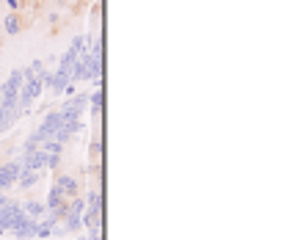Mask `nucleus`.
Masks as SVG:
<instances>
[{"instance_id": "9d476101", "label": "nucleus", "mask_w": 287, "mask_h": 240, "mask_svg": "<svg viewBox=\"0 0 287 240\" xmlns=\"http://www.w3.org/2000/svg\"><path fill=\"white\" fill-rule=\"evenodd\" d=\"M102 102H105V97H102V88H100V91L91 94V113H94V116L102 113Z\"/></svg>"}, {"instance_id": "f257e3e1", "label": "nucleus", "mask_w": 287, "mask_h": 240, "mask_svg": "<svg viewBox=\"0 0 287 240\" xmlns=\"http://www.w3.org/2000/svg\"><path fill=\"white\" fill-rule=\"evenodd\" d=\"M61 122H64V116H61V111H56V113H47V119L42 122V127L36 130V133H39V138H42V141L56 138V133L61 130Z\"/></svg>"}, {"instance_id": "6e6552de", "label": "nucleus", "mask_w": 287, "mask_h": 240, "mask_svg": "<svg viewBox=\"0 0 287 240\" xmlns=\"http://www.w3.org/2000/svg\"><path fill=\"white\" fill-rule=\"evenodd\" d=\"M22 212H25L28 218H33V221H39V218L47 212V207H44V204H39V202H25V204H22Z\"/></svg>"}, {"instance_id": "f8f14e48", "label": "nucleus", "mask_w": 287, "mask_h": 240, "mask_svg": "<svg viewBox=\"0 0 287 240\" xmlns=\"http://www.w3.org/2000/svg\"><path fill=\"white\" fill-rule=\"evenodd\" d=\"M88 240H102V229H91V235H88Z\"/></svg>"}, {"instance_id": "39448f33", "label": "nucleus", "mask_w": 287, "mask_h": 240, "mask_svg": "<svg viewBox=\"0 0 287 240\" xmlns=\"http://www.w3.org/2000/svg\"><path fill=\"white\" fill-rule=\"evenodd\" d=\"M47 83H53L50 88L58 94V91H66V86H72V78H69V72H66V69H58L50 80H47Z\"/></svg>"}, {"instance_id": "9b49d317", "label": "nucleus", "mask_w": 287, "mask_h": 240, "mask_svg": "<svg viewBox=\"0 0 287 240\" xmlns=\"http://www.w3.org/2000/svg\"><path fill=\"white\" fill-rule=\"evenodd\" d=\"M6 31H9V33H17V31H19V17H17V14H9V17H6Z\"/></svg>"}, {"instance_id": "7ed1b4c3", "label": "nucleus", "mask_w": 287, "mask_h": 240, "mask_svg": "<svg viewBox=\"0 0 287 240\" xmlns=\"http://www.w3.org/2000/svg\"><path fill=\"white\" fill-rule=\"evenodd\" d=\"M53 185H56V188H58L66 199H75V196H78V180H75L72 174H58Z\"/></svg>"}, {"instance_id": "ddd939ff", "label": "nucleus", "mask_w": 287, "mask_h": 240, "mask_svg": "<svg viewBox=\"0 0 287 240\" xmlns=\"http://www.w3.org/2000/svg\"><path fill=\"white\" fill-rule=\"evenodd\" d=\"M19 3H22V0H9V6H11V9H17Z\"/></svg>"}, {"instance_id": "1a4fd4ad", "label": "nucleus", "mask_w": 287, "mask_h": 240, "mask_svg": "<svg viewBox=\"0 0 287 240\" xmlns=\"http://www.w3.org/2000/svg\"><path fill=\"white\" fill-rule=\"evenodd\" d=\"M39 180V174H36V171H28V169H22V171H19V185H22V188H31V185L33 182H36Z\"/></svg>"}, {"instance_id": "423d86ee", "label": "nucleus", "mask_w": 287, "mask_h": 240, "mask_svg": "<svg viewBox=\"0 0 287 240\" xmlns=\"http://www.w3.org/2000/svg\"><path fill=\"white\" fill-rule=\"evenodd\" d=\"M86 94H80V97H75V100H69L64 105V111H61V116H80V111L86 108Z\"/></svg>"}, {"instance_id": "20e7f679", "label": "nucleus", "mask_w": 287, "mask_h": 240, "mask_svg": "<svg viewBox=\"0 0 287 240\" xmlns=\"http://www.w3.org/2000/svg\"><path fill=\"white\" fill-rule=\"evenodd\" d=\"M44 166H47V152L44 149H36V152H28L22 157V169H28V171H39Z\"/></svg>"}, {"instance_id": "f03ea898", "label": "nucleus", "mask_w": 287, "mask_h": 240, "mask_svg": "<svg viewBox=\"0 0 287 240\" xmlns=\"http://www.w3.org/2000/svg\"><path fill=\"white\" fill-rule=\"evenodd\" d=\"M19 171H22V163L19 160H11V163H6V166H0V190H6L11 182H17Z\"/></svg>"}, {"instance_id": "0eeeda50", "label": "nucleus", "mask_w": 287, "mask_h": 240, "mask_svg": "<svg viewBox=\"0 0 287 240\" xmlns=\"http://www.w3.org/2000/svg\"><path fill=\"white\" fill-rule=\"evenodd\" d=\"M80 226H83V215L66 207V212H64V229H66V232H78Z\"/></svg>"}]
</instances>
